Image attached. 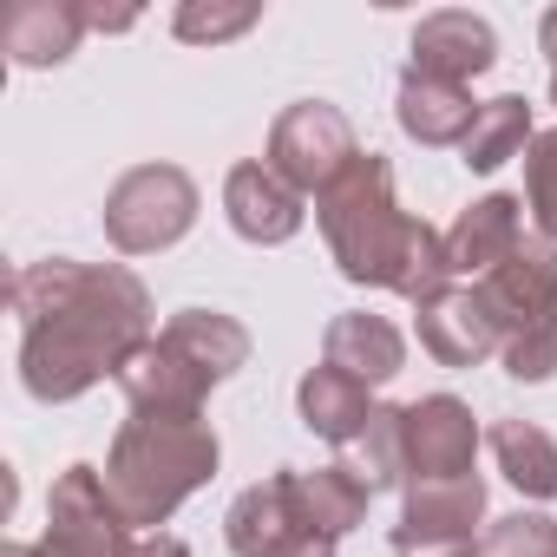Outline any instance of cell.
Returning a JSON list of instances; mask_svg holds the SVG:
<instances>
[{
  "label": "cell",
  "mask_w": 557,
  "mask_h": 557,
  "mask_svg": "<svg viewBox=\"0 0 557 557\" xmlns=\"http://www.w3.org/2000/svg\"><path fill=\"white\" fill-rule=\"evenodd\" d=\"M518 210L524 203L505 197V190H492V197L459 210V223L446 230V275H453V283H485V275L524 243V216Z\"/></svg>",
  "instance_id": "obj_16"
},
{
  "label": "cell",
  "mask_w": 557,
  "mask_h": 557,
  "mask_svg": "<svg viewBox=\"0 0 557 557\" xmlns=\"http://www.w3.org/2000/svg\"><path fill=\"white\" fill-rule=\"evenodd\" d=\"M407 73H426V79H446V86H472L479 73L498 66V34L485 14H466V8H440L413 27V47H407Z\"/></svg>",
  "instance_id": "obj_12"
},
{
  "label": "cell",
  "mask_w": 557,
  "mask_h": 557,
  "mask_svg": "<svg viewBox=\"0 0 557 557\" xmlns=\"http://www.w3.org/2000/svg\"><path fill=\"white\" fill-rule=\"evenodd\" d=\"M53 557H132V524L106 492L99 466H66L47 492V537Z\"/></svg>",
  "instance_id": "obj_7"
},
{
  "label": "cell",
  "mask_w": 557,
  "mask_h": 557,
  "mask_svg": "<svg viewBox=\"0 0 557 557\" xmlns=\"http://www.w3.org/2000/svg\"><path fill=\"white\" fill-rule=\"evenodd\" d=\"M348 472H361L368 492H394V485H407V433H400V407H374L368 433L348 446Z\"/></svg>",
  "instance_id": "obj_24"
},
{
  "label": "cell",
  "mask_w": 557,
  "mask_h": 557,
  "mask_svg": "<svg viewBox=\"0 0 557 557\" xmlns=\"http://www.w3.org/2000/svg\"><path fill=\"white\" fill-rule=\"evenodd\" d=\"M355 158H361V145H355L348 112L329 106V99H296V106L275 112V125H269V158H262V164L283 177L289 190L322 197Z\"/></svg>",
  "instance_id": "obj_5"
},
{
  "label": "cell",
  "mask_w": 557,
  "mask_h": 557,
  "mask_svg": "<svg viewBox=\"0 0 557 557\" xmlns=\"http://www.w3.org/2000/svg\"><path fill=\"white\" fill-rule=\"evenodd\" d=\"M197 184L177 164H132L106 190V236L119 256H158L197 230Z\"/></svg>",
  "instance_id": "obj_4"
},
{
  "label": "cell",
  "mask_w": 557,
  "mask_h": 557,
  "mask_svg": "<svg viewBox=\"0 0 557 557\" xmlns=\"http://www.w3.org/2000/svg\"><path fill=\"white\" fill-rule=\"evenodd\" d=\"M296 498H302V518L322 531V537H348L361 518H368V485H361V472H348V466H315V472H296Z\"/></svg>",
  "instance_id": "obj_23"
},
{
  "label": "cell",
  "mask_w": 557,
  "mask_h": 557,
  "mask_svg": "<svg viewBox=\"0 0 557 557\" xmlns=\"http://www.w3.org/2000/svg\"><path fill=\"white\" fill-rule=\"evenodd\" d=\"M322 361L342 368V374L361 381V387H387V381L407 368V335H400L387 315L348 309V315L329 322V335H322Z\"/></svg>",
  "instance_id": "obj_17"
},
{
  "label": "cell",
  "mask_w": 557,
  "mask_h": 557,
  "mask_svg": "<svg viewBox=\"0 0 557 557\" xmlns=\"http://www.w3.org/2000/svg\"><path fill=\"white\" fill-rule=\"evenodd\" d=\"M315 223L329 236L335 269L355 289H387L407 296L413 309L426 296H440L446 275V230H433L426 216H407L394 197V164L381 151H361L322 197H315Z\"/></svg>",
  "instance_id": "obj_2"
},
{
  "label": "cell",
  "mask_w": 557,
  "mask_h": 557,
  "mask_svg": "<svg viewBox=\"0 0 557 557\" xmlns=\"http://www.w3.org/2000/svg\"><path fill=\"white\" fill-rule=\"evenodd\" d=\"M492 459L505 472V485H518L524 498H557V440L531 420H498L492 426Z\"/></svg>",
  "instance_id": "obj_21"
},
{
  "label": "cell",
  "mask_w": 557,
  "mask_h": 557,
  "mask_svg": "<svg viewBox=\"0 0 557 557\" xmlns=\"http://www.w3.org/2000/svg\"><path fill=\"white\" fill-rule=\"evenodd\" d=\"M302 537H315V524L302 518V498H296V472H269L256 479L249 492L230 498L223 511V544L236 557H289Z\"/></svg>",
  "instance_id": "obj_9"
},
{
  "label": "cell",
  "mask_w": 557,
  "mask_h": 557,
  "mask_svg": "<svg viewBox=\"0 0 557 557\" xmlns=\"http://www.w3.org/2000/svg\"><path fill=\"white\" fill-rule=\"evenodd\" d=\"M524 203L544 243H557V132H537L524 151Z\"/></svg>",
  "instance_id": "obj_27"
},
{
  "label": "cell",
  "mask_w": 557,
  "mask_h": 557,
  "mask_svg": "<svg viewBox=\"0 0 557 557\" xmlns=\"http://www.w3.org/2000/svg\"><path fill=\"white\" fill-rule=\"evenodd\" d=\"M158 335H164L184 361H197L216 387H223L236 368H249V329H243L236 315H223V309H177Z\"/></svg>",
  "instance_id": "obj_20"
},
{
  "label": "cell",
  "mask_w": 557,
  "mask_h": 557,
  "mask_svg": "<svg viewBox=\"0 0 557 557\" xmlns=\"http://www.w3.org/2000/svg\"><path fill=\"white\" fill-rule=\"evenodd\" d=\"M86 0H14L8 21H0V53L21 73H47L66 66L86 40Z\"/></svg>",
  "instance_id": "obj_15"
},
{
  "label": "cell",
  "mask_w": 557,
  "mask_h": 557,
  "mask_svg": "<svg viewBox=\"0 0 557 557\" xmlns=\"http://www.w3.org/2000/svg\"><path fill=\"white\" fill-rule=\"evenodd\" d=\"M485 531V479H433L407 485L400 524H394V557H472Z\"/></svg>",
  "instance_id": "obj_6"
},
{
  "label": "cell",
  "mask_w": 557,
  "mask_h": 557,
  "mask_svg": "<svg viewBox=\"0 0 557 557\" xmlns=\"http://www.w3.org/2000/svg\"><path fill=\"white\" fill-rule=\"evenodd\" d=\"M420 348L440 368H479V361H492L505 348V329L485 309V289L479 283H446L440 296H426L420 302Z\"/></svg>",
  "instance_id": "obj_11"
},
{
  "label": "cell",
  "mask_w": 557,
  "mask_h": 557,
  "mask_svg": "<svg viewBox=\"0 0 557 557\" xmlns=\"http://www.w3.org/2000/svg\"><path fill=\"white\" fill-rule=\"evenodd\" d=\"M223 216H230V230H236L243 243H256V249H283V243L302 236L309 197L289 190L262 158H243V164L223 177Z\"/></svg>",
  "instance_id": "obj_10"
},
{
  "label": "cell",
  "mask_w": 557,
  "mask_h": 557,
  "mask_svg": "<svg viewBox=\"0 0 557 557\" xmlns=\"http://www.w3.org/2000/svg\"><path fill=\"white\" fill-rule=\"evenodd\" d=\"M132 557H190V544L184 537H171V531H151V537H138V550Z\"/></svg>",
  "instance_id": "obj_30"
},
{
  "label": "cell",
  "mask_w": 557,
  "mask_h": 557,
  "mask_svg": "<svg viewBox=\"0 0 557 557\" xmlns=\"http://www.w3.org/2000/svg\"><path fill=\"white\" fill-rule=\"evenodd\" d=\"M210 374L197 361H184L164 335H151L125 374H119V394L132 400V413H164V420H203V400H210Z\"/></svg>",
  "instance_id": "obj_13"
},
{
  "label": "cell",
  "mask_w": 557,
  "mask_h": 557,
  "mask_svg": "<svg viewBox=\"0 0 557 557\" xmlns=\"http://www.w3.org/2000/svg\"><path fill=\"white\" fill-rule=\"evenodd\" d=\"M296 413H302V426L315 433V440H329V446H355L361 433H368V420H374V387H361V381H348L342 368H309L302 374V387H296Z\"/></svg>",
  "instance_id": "obj_19"
},
{
  "label": "cell",
  "mask_w": 557,
  "mask_h": 557,
  "mask_svg": "<svg viewBox=\"0 0 557 557\" xmlns=\"http://www.w3.org/2000/svg\"><path fill=\"white\" fill-rule=\"evenodd\" d=\"M394 119L413 145L426 151H446V145H466L479 106L466 86H446V79H426V73H400V92H394Z\"/></svg>",
  "instance_id": "obj_18"
},
{
  "label": "cell",
  "mask_w": 557,
  "mask_h": 557,
  "mask_svg": "<svg viewBox=\"0 0 557 557\" xmlns=\"http://www.w3.org/2000/svg\"><path fill=\"white\" fill-rule=\"evenodd\" d=\"M400 433H407V485L472 479L479 420H472V407L459 394H426V400L400 407Z\"/></svg>",
  "instance_id": "obj_8"
},
{
  "label": "cell",
  "mask_w": 557,
  "mask_h": 557,
  "mask_svg": "<svg viewBox=\"0 0 557 557\" xmlns=\"http://www.w3.org/2000/svg\"><path fill=\"white\" fill-rule=\"evenodd\" d=\"M505 374L511 381H524V387H544L550 374H557V309L544 315V322H531V329H518L505 348Z\"/></svg>",
  "instance_id": "obj_28"
},
{
  "label": "cell",
  "mask_w": 557,
  "mask_h": 557,
  "mask_svg": "<svg viewBox=\"0 0 557 557\" xmlns=\"http://www.w3.org/2000/svg\"><path fill=\"white\" fill-rule=\"evenodd\" d=\"M537 47H544L550 73H557V8H544V21H537Z\"/></svg>",
  "instance_id": "obj_31"
},
{
  "label": "cell",
  "mask_w": 557,
  "mask_h": 557,
  "mask_svg": "<svg viewBox=\"0 0 557 557\" xmlns=\"http://www.w3.org/2000/svg\"><path fill=\"white\" fill-rule=\"evenodd\" d=\"M86 27L92 34H125V27H138V8H86Z\"/></svg>",
  "instance_id": "obj_29"
},
{
  "label": "cell",
  "mask_w": 557,
  "mask_h": 557,
  "mask_svg": "<svg viewBox=\"0 0 557 557\" xmlns=\"http://www.w3.org/2000/svg\"><path fill=\"white\" fill-rule=\"evenodd\" d=\"M531 106L518 99V92H505V99H485L479 106V119H472V132H466V145H459V158H466V171H498V164H511V158H524L531 151Z\"/></svg>",
  "instance_id": "obj_22"
},
{
  "label": "cell",
  "mask_w": 557,
  "mask_h": 557,
  "mask_svg": "<svg viewBox=\"0 0 557 557\" xmlns=\"http://www.w3.org/2000/svg\"><path fill=\"white\" fill-rule=\"evenodd\" d=\"M0 557H53V550H47V544H21V537H14L8 550H0Z\"/></svg>",
  "instance_id": "obj_32"
},
{
  "label": "cell",
  "mask_w": 557,
  "mask_h": 557,
  "mask_svg": "<svg viewBox=\"0 0 557 557\" xmlns=\"http://www.w3.org/2000/svg\"><path fill=\"white\" fill-rule=\"evenodd\" d=\"M550 106H557V73H550Z\"/></svg>",
  "instance_id": "obj_33"
},
{
  "label": "cell",
  "mask_w": 557,
  "mask_h": 557,
  "mask_svg": "<svg viewBox=\"0 0 557 557\" xmlns=\"http://www.w3.org/2000/svg\"><path fill=\"white\" fill-rule=\"evenodd\" d=\"M479 289H485V309L498 315V329H505V342H511L518 329H531V322H544V315L557 309V243L524 236Z\"/></svg>",
  "instance_id": "obj_14"
},
{
  "label": "cell",
  "mask_w": 557,
  "mask_h": 557,
  "mask_svg": "<svg viewBox=\"0 0 557 557\" xmlns=\"http://www.w3.org/2000/svg\"><path fill=\"white\" fill-rule=\"evenodd\" d=\"M216 433L210 420H164V413H132L106 453V492L125 511L132 531H158L190 492L216 479Z\"/></svg>",
  "instance_id": "obj_3"
},
{
  "label": "cell",
  "mask_w": 557,
  "mask_h": 557,
  "mask_svg": "<svg viewBox=\"0 0 557 557\" xmlns=\"http://www.w3.org/2000/svg\"><path fill=\"white\" fill-rule=\"evenodd\" d=\"M472 557H557V518H544V511H505V518H485Z\"/></svg>",
  "instance_id": "obj_26"
},
{
  "label": "cell",
  "mask_w": 557,
  "mask_h": 557,
  "mask_svg": "<svg viewBox=\"0 0 557 557\" xmlns=\"http://www.w3.org/2000/svg\"><path fill=\"white\" fill-rule=\"evenodd\" d=\"M8 302L21 315V381L47 407L119 381L125 361L158 335L151 289L125 262H27L8 275Z\"/></svg>",
  "instance_id": "obj_1"
},
{
  "label": "cell",
  "mask_w": 557,
  "mask_h": 557,
  "mask_svg": "<svg viewBox=\"0 0 557 557\" xmlns=\"http://www.w3.org/2000/svg\"><path fill=\"white\" fill-rule=\"evenodd\" d=\"M256 21H262L256 0H184V8L171 14V34L184 47H223V40L249 34Z\"/></svg>",
  "instance_id": "obj_25"
}]
</instances>
